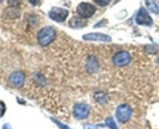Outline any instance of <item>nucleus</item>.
Returning a JSON list of instances; mask_svg holds the SVG:
<instances>
[{
	"instance_id": "nucleus-1",
	"label": "nucleus",
	"mask_w": 159,
	"mask_h": 129,
	"mask_svg": "<svg viewBox=\"0 0 159 129\" xmlns=\"http://www.w3.org/2000/svg\"><path fill=\"white\" fill-rule=\"evenodd\" d=\"M55 38V31L51 26H45L42 28L38 33L37 40L41 46L45 47L51 44Z\"/></svg>"
},
{
	"instance_id": "nucleus-2",
	"label": "nucleus",
	"mask_w": 159,
	"mask_h": 129,
	"mask_svg": "<svg viewBox=\"0 0 159 129\" xmlns=\"http://www.w3.org/2000/svg\"><path fill=\"white\" fill-rule=\"evenodd\" d=\"M132 114V110L130 107L127 104H122L116 109V116L120 122H127L130 118Z\"/></svg>"
},
{
	"instance_id": "nucleus-3",
	"label": "nucleus",
	"mask_w": 159,
	"mask_h": 129,
	"mask_svg": "<svg viewBox=\"0 0 159 129\" xmlns=\"http://www.w3.org/2000/svg\"><path fill=\"white\" fill-rule=\"evenodd\" d=\"M96 10V7L88 2H82L77 7L78 13L82 18H89L95 13Z\"/></svg>"
},
{
	"instance_id": "nucleus-4",
	"label": "nucleus",
	"mask_w": 159,
	"mask_h": 129,
	"mask_svg": "<svg viewBox=\"0 0 159 129\" xmlns=\"http://www.w3.org/2000/svg\"><path fill=\"white\" fill-rule=\"evenodd\" d=\"M68 16V11L62 8L54 7L49 12L50 18L56 22H64Z\"/></svg>"
},
{
	"instance_id": "nucleus-5",
	"label": "nucleus",
	"mask_w": 159,
	"mask_h": 129,
	"mask_svg": "<svg viewBox=\"0 0 159 129\" xmlns=\"http://www.w3.org/2000/svg\"><path fill=\"white\" fill-rule=\"evenodd\" d=\"M130 54L127 51H120L117 52L113 58V62L117 66H125L130 62Z\"/></svg>"
},
{
	"instance_id": "nucleus-6",
	"label": "nucleus",
	"mask_w": 159,
	"mask_h": 129,
	"mask_svg": "<svg viewBox=\"0 0 159 129\" xmlns=\"http://www.w3.org/2000/svg\"><path fill=\"white\" fill-rule=\"evenodd\" d=\"M136 22L139 25H146L151 26L153 23L152 19L144 8H141L136 16Z\"/></svg>"
},
{
	"instance_id": "nucleus-7",
	"label": "nucleus",
	"mask_w": 159,
	"mask_h": 129,
	"mask_svg": "<svg viewBox=\"0 0 159 129\" xmlns=\"http://www.w3.org/2000/svg\"><path fill=\"white\" fill-rule=\"evenodd\" d=\"M89 113V107L87 104H78L74 108V115L78 119H85Z\"/></svg>"
},
{
	"instance_id": "nucleus-8",
	"label": "nucleus",
	"mask_w": 159,
	"mask_h": 129,
	"mask_svg": "<svg viewBox=\"0 0 159 129\" xmlns=\"http://www.w3.org/2000/svg\"><path fill=\"white\" fill-rule=\"evenodd\" d=\"M84 40H94V41L110 42L112 40L111 37L107 34H100V33H92V34H85L83 36Z\"/></svg>"
},
{
	"instance_id": "nucleus-9",
	"label": "nucleus",
	"mask_w": 159,
	"mask_h": 129,
	"mask_svg": "<svg viewBox=\"0 0 159 129\" xmlns=\"http://www.w3.org/2000/svg\"><path fill=\"white\" fill-rule=\"evenodd\" d=\"M9 83L14 87H20L24 83V75L20 71H16L9 76Z\"/></svg>"
},
{
	"instance_id": "nucleus-10",
	"label": "nucleus",
	"mask_w": 159,
	"mask_h": 129,
	"mask_svg": "<svg viewBox=\"0 0 159 129\" xmlns=\"http://www.w3.org/2000/svg\"><path fill=\"white\" fill-rule=\"evenodd\" d=\"M145 2L148 8V9L151 12H154V13H158L159 9L155 0H145Z\"/></svg>"
},
{
	"instance_id": "nucleus-11",
	"label": "nucleus",
	"mask_w": 159,
	"mask_h": 129,
	"mask_svg": "<svg viewBox=\"0 0 159 129\" xmlns=\"http://www.w3.org/2000/svg\"><path fill=\"white\" fill-rule=\"evenodd\" d=\"M5 13L6 14L8 17L9 18H16V17L19 16V10L17 9L14 7H10L8 8L6 11H5Z\"/></svg>"
},
{
	"instance_id": "nucleus-12",
	"label": "nucleus",
	"mask_w": 159,
	"mask_h": 129,
	"mask_svg": "<svg viewBox=\"0 0 159 129\" xmlns=\"http://www.w3.org/2000/svg\"><path fill=\"white\" fill-rule=\"evenodd\" d=\"M84 23L82 20L80 19H78L77 17H72L71 20H70V24L72 27H79L81 26V23Z\"/></svg>"
},
{
	"instance_id": "nucleus-13",
	"label": "nucleus",
	"mask_w": 159,
	"mask_h": 129,
	"mask_svg": "<svg viewBox=\"0 0 159 129\" xmlns=\"http://www.w3.org/2000/svg\"><path fill=\"white\" fill-rule=\"evenodd\" d=\"M106 124H107L110 129H118L116 122H115L114 120L111 117H109L106 120Z\"/></svg>"
},
{
	"instance_id": "nucleus-14",
	"label": "nucleus",
	"mask_w": 159,
	"mask_h": 129,
	"mask_svg": "<svg viewBox=\"0 0 159 129\" xmlns=\"http://www.w3.org/2000/svg\"><path fill=\"white\" fill-rule=\"evenodd\" d=\"M111 0H94L95 2L100 6H106L110 2Z\"/></svg>"
},
{
	"instance_id": "nucleus-15",
	"label": "nucleus",
	"mask_w": 159,
	"mask_h": 129,
	"mask_svg": "<svg viewBox=\"0 0 159 129\" xmlns=\"http://www.w3.org/2000/svg\"><path fill=\"white\" fill-rule=\"evenodd\" d=\"M52 120H53V121H54V122L57 124V125L61 129H69V127H68V126L65 125V124H62L61 123H60L59 121H57V120H54V119H52Z\"/></svg>"
},
{
	"instance_id": "nucleus-16",
	"label": "nucleus",
	"mask_w": 159,
	"mask_h": 129,
	"mask_svg": "<svg viewBox=\"0 0 159 129\" xmlns=\"http://www.w3.org/2000/svg\"><path fill=\"white\" fill-rule=\"evenodd\" d=\"M5 110H6V107H5L4 104L0 101V117H1L3 114H4Z\"/></svg>"
},
{
	"instance_id": "nucleus-17",
	"label": "nucleus",
	"mask_w": 159,
	"mask_h": 129,
	"mask_svg": "<svg viewBox=\"0 0 159 129\" xmlns=\"http://www.w3.org/2000/svg\"><path fill=\"white\" fill-rule=\"evenodd\" d=\"M84 129H99L96 126L93 125V124H85L84 126Z\"/></svg>"
},
{
	"instance_id": "nucleus-18",
	"label": "nucleus",
	"mask_w": 159,
	"mask_h": 129,
	"mask_svg": "<svg viewBox=\"0 0 159 129\" xmlns=\"http://www.w3.org/2000/svg\"><path fill=\"white\" fill-rule=\"evenodd\" d=\"M28 1H29L30 3L34 5V6H37L40 3V0H28Z\"/></svg>"
},
{
	"instance_id": "nucleus-19",
	"label": "nucleus",
	"mask_w": 159,
	"mask_h": 129,
	"mask_svg": "<svg viewBox=\"0 0 159 129\" xmlns=\"http://www.w3.org/2000/svg\"><path fill=\"white\" fill-rule=\"evenodd\" d=\"M2 129H11V128H10V126H9V124H5V125L3 126Z\"/></svg>"
},
{
	"instance_id": "nucleus-20",
	"label": "nucleus",
	"mask_w": 159,
	"mask_h": 129,
	"mask_svg": "<svg viewBox=\"0 0 159 129\" xmlns=\"http://www.w3.org/2000/svg\"><path fill=\"white\" fill-rule=\"evenodd\" d=\"M2 1H3V0H0V3H1Z\"/></svg>"
},
{
	"instance_id": "nucleus-21",
	"label": "nucleus",
	"mask_w": 159,
	"mask_h": 129,
	"mask_svg": "<svg viewBox=\"0 0 159 129\" xmlns=\"http://www.w3.org/2000/svg\"><path fill=\"white\" fill-rule=\"evenodd\" d=\"M158 64H159V58H158Z\"/></svg>"
}]
</instances>
